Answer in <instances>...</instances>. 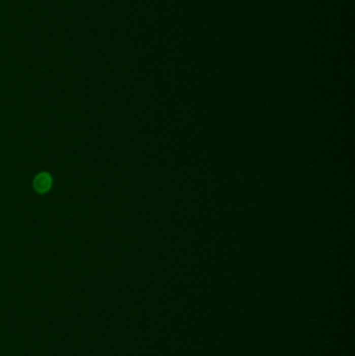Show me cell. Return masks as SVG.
Instances as JSON below:
<instances>
[{"label":"cell","instance_id":"cell-1","mask_svg":"<svg viewBox=\"0 0 355 356\" xmlns=\"http://www.w3.org/2000/svg\"><path fill=\"white\" fill-rule=\"evenodd\" d=\"M52 180L47 173H40L34 180V186L39 193L47 192L51 186Z\"/></svg>","mask_w":355,"mask_h":356}]
</instances>
